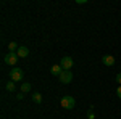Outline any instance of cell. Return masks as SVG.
Returning <instances> with one entry per match:
<instances>
[{"mask_svg":"<svg viewBox=\"0 0 121 119\" xmlns=\"http://www.w3.org/2000/svg\"><path fill=\"white\" fill-rule=\"evenodd\" d=\"M18 48H19V47L16 45V42H10V44H8V50H10V52H18Z\"/></svg>","mask_w":121,"mask_h":119,"instance_id":"obj_11","label":"cell"},{"mask_svg":"<svg viewBox=\"0 0 121 119\" xmlns=\"http://www.w3.org/2000/svg\"><path fill=\"white\" fill-rule=\"evenodd\" d=\"M7 90H8V92H15V90H16V85H15V82H13L11 79L7 82Z\"/></svg>","mask_w":121,"mask_h":119,"instance_id":"obj_10","label":"cell"},{"mask_svg":"<svg viewBox=\"0 0 121 119\" xmlns=\"http://www.w3.org/2000/svg\"><path fill=\"white\" fill-rule=\"evenodd\" d=\"M50 73L53 74V76H56V77H60V74L63 73V68H61L60 64H53L52 69H50Z\"/></svg>","mask_w":121,"mask_h":119,"instance_id":"obj_6","label":"cell"},{"mask_svg":"<svg viewBox=\"0 0 121 119\" xmlns=\"http://www.w3.org/2000/svg\"><path fill=\"white\" fill-rule=\"evenodd\" d=\"M60 66L63 68V71H69V69L74 66V61H73V58H71V56H63Z\"/></svg>","mask_w":121,"mask_h":119,"instance_id":"obj_4","label":"cell"},{"mask_svg":"<svg viewBox=\"0 0 121 119\" xmlns=\"http://www.w3.org/2000/svg\"><path fill=\"white\" fill-rule=\"evenodd\" d=\"M23 97H24V93H18V95H16V98H18V100H21Z\"/></svg>","mask_w":121,"mask_h":119,"instance_id":"obj_15","label":"cell"},{"mask_svg":"<svg viewBox=\"0 0 121 119\" xmlns=\"http://www.w3.org/2000/svg\"><path fill=\"white\" fill-rule=\"evenodd\" d=\"M16 55H18L19 58H26V56L29 55L28 47H19V48H18V52H16Z\"/></svg>","mask_w":121,"mask_h":119,"instance_id":"obj_8","label":"cell"},{"mask_svg":"<svg viewBox=\"0 0 121 119\" xmlns=\"http://www.w3.org/2000/svg\"><path fill=\"white\" fill-rule=\"evenodd\" d=\"M21 90H23V93H28V92L31 90V84H29V82H24L23 85H21Z\"/></svg>","mask_w":121,"mask_h":119,"instance_id":"obj_12","label":"cell"},{"mask_svg":"<svg viewBox=\"0 0 121 119\" xmlns=\"http://www.w3.org/2000/svg\"><path fill=\"white\" fill-rule=\"evenodd\" d=\"M60 82L61 84H69L71 81H73V73L71 71H63V73L60 74Z\"/></svg>","mask_w":121,"mask_h":119,"instance_id":"obj_5","label":"cell"},{"mask_svg":"<svg viewBox=\"0 0 121 119\" xmlns=\"http://www.w3.org/2000/svg\"><path fill=\"white\" fill-rule=\"evenodd\" d=\"M18 58H19V56L16 55V52H8V53L5 55L3 60H5V64H10V66L15 68V64L18 63Z\"/></svg>","mask_w":121,"mask_h":119,"instance_id":"obj_3","label":"cell"},{"mask_svg":"<svg viewBox=\"0 0 121 119\" xmlns=\"http://www.w3.org/2000/svg\"><path fill=\"white\" fill-rule=\"evenodd\" d=\"M102 63L105 64V66H113V64H115V58H113L112 55H105L102 58Z\"/></svg>","mask_w":121,"mask_h":119,"instance_id":"obj_7","label":"cell"},{"mask_svg":"<svg viewBox=\"0 0 121 119\" xmlns=\"http://www.w3.org/2000/svg\"><path fill=\"white\" fill-rule=\"evenodd\" d=\"M60 103H61V108H63V110H73V108H74V105H76L74 98H73V97H69V95L63 97Z\"/></svg>","mask_w":121,"mask_h":119,"instance_id":"obj_2","label":"cell"},{"mask_svg":"<svg viewBox=\"0 0 121 119\" xmlns=\"http://www.w3.org/2000/svg\"><path fill=\"white\" fill-rule=\"evenodd\" d=\"M32 101H34V103H42V95H40L39 92L32 93Z\"/></svg>","mask_w":121,"mask_h":119,"instance_id":"obj_9","label":"cell"},{"mask_svg":"<svg viewBox=\"0 0 121 119\" xmlns=\"http://www.w3.org/2000/svg\"><path fill=\"white\" fill-rule=\"evenodd\" d=\"M116 82H118V84L121 85V73H118V74H116Z\"/></svg>","mask_w":121,"mask_h":119,"instance_id":"obj_13","label":"cell"},{"mask_svg":"<svg viewBox=\"0 0 121 119\" xmlns=\"http://www.w3.org/2000/svg\"><path fill=\"white\" fill-rule=\"evenodd\" d=\"M23 69L21 68H11V71H10V79L13 81V82H18V81H23Z\"/></svg>","mask_w":121,"mask_h":119,"instance_id":"obj_1","label":"cell"},{"mask_svg":"<svg viewBox=\"0 0 121 119\" xmlns=\"http://www.w3.org/2000/svg\"><path fill=\"white\" fill-rule=\"evenodd\" d=\"M116 95H118V98H121V85L116 89Z\"/></svg>","mask_w":121,"mask_h":119,"instance_id":"obj_14","label":"cell"}]
</instances>
